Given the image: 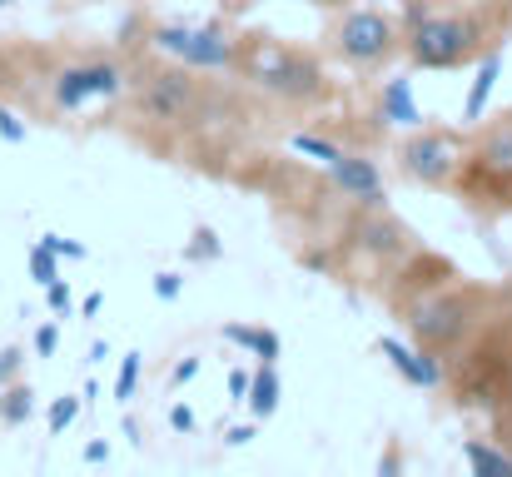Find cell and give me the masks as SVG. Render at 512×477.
Returning <instances> with one entry per match:
<instances>
[{"label":"cell","mask_w":512,"mask_h":477,"mask_svg":"<svg viewBox=\"0 0 512 477\" xmlns=\"http://www.w3.org/2000/svg\"><path fill=\"white\" fill-rule=\"evenodd\" d=\"M458 189L473 209H493V214L512 209V115L493 120L488 130H478L473 155L463 159Z\"/></svg>","instance_id":"obj_3"},{"label":"cell","mask_w":512,"mask_h":477,"mask_svg":"<svg viewBox=\"0 0 512 477\" xmlns=\"http://www.w3.org/2000/svg\"><path fill=\"white\" fill-rule=\"evenodd\" d=\"M254 438H259V418H254V423H244V428H229V433H224V443H229V448H244V443H254Z\"/></svg>","instance_id":"obj_31"},{"label":"cell","mask_w":512,"mask_h":477,"mask_svg":"<svg viewBox=\"0 0 512 477\" xmlns=\"http://www.w3.org/2000/svg\"><path fill=\"white\" fill-rule=\"evenodd\" d=\"M309 5H343V0H309Z\"/></svg>","instance_id":"obj_37"},{"label":"cell","mask_w":512,"mask_h":477,"mask_svg":"<svg viewBox=\"0 0 512 477\" xmlns=\"http://www.w3.org/2000/svg\"><path fill=\"white\" fill-rule=\"evenodd\" d=\"M0 393H5V383H0Z\"/></svg>","instance_id":"obj_39"},{"label":"cell","mask_w":512,"mask_h":477,"mask_svg":"<svg viewBox=\"0 0 512 477\" xmlns=\"http://www.w3.org/2000/svg\"><path fill=\"white\" fill-rule=\"evenodd\" d=\"M170 428H174V433H194V408L174 403V408H170Z\"/></svg>","instance_id":"obj_32"},{"label":"cell","mask_w":512,"mask_h":477,"mask_svg":"<svg viewBox=\"0 0 512 477\" xmlns=\"http://www.w3.org/2000/svg\"><path fill=\"white\" fill-rule=\"evenodd\" d=\"M25 135H30V130H25V120H20L15 110H5V105H0V140H5V145H25Z\"/></svg>","instance_id":"obj_24"},{"label":"cell","mask_w":512,"mask_h":477,"mask_svg":"<svg viewBox=\"0 0 512 477\" xmlns=\"http://www.w3.org/2000/svg\"><path fill=\"white\" fill-rule=\"evenodd\" d=\"M45 304H50V314H70V289H65V279L45 284Z\"/></svg>","instance_id":"obj_27"},{"label":"cell","mask_w":512,"mask_h":477,"mask_svg":"<svg viewBox=\"0 0 512 477\" xmlns=\"http://www.w3.org/2000/svg\"><path fill=\"white\" fill-rule=\"evenodd\" d=\"M358 244H363V254H373V259H403V254H413V229H408L403 219H393L388 209H373V214L358 224Z\"/></svg>","instance_id":"obj_12"},{"label":"cell","mask_w":512,"mask_h":477,"mask_svg":"<svg viewBox=\"0 0 512 477\" xmlns=\"http://www.w3.org/2000/svg\"><path fill=\"white\" fill-rule=\"evenodd\" d=\"M334 55L353 70H383L398 50H403V25L378 10V5H358V10H343L334 35H329Z\"/></svg>","instance_id":"obj_4"},{"label":"cell","mask_w":512,"mask_h":477,"mask_svg":"<svg viewBox=\"0 0 512 477\" xmlns=\"http://www.w3.org/2000/svg\"><path fill=\"white\" fill-rule=\"evenodd\" d=\"M155 50L174 55L189 70H209V75L239 65V40L219 20H204V25H160L155 30Z\"/></svg>","instance_id":"obj_7"},{"label":"cell","mask_w":512,"mask_h":477,"mask_svg":"<svg viewBox=\"0 0 512 477\" xmlns=\"http://www.w3.org/2000/svg\"><path fill=\"white\" fill-rule=\"evenodd\" d=\"M403 50H408L413 70H458V65L478 60L483 50H493V40H488V20L478 10H423V5H408Z\"/></svg>","instance_id":"obj_1"},{"label":"cell","mask_w":512,"mask_h":477,"mask_svg":"<svg viewBox=\"0 0 512 477\" xmlns=\"http://www.w3.org/2000/svg\"><path fill=\"white\" fill-rule=\"evenodd\" d=\"M194 105H199V85L189 65H155L135 85V110L150 125H179L194 115Z\"/></svg>","instance_id":"obj_8"},{"label":"cell","mask_w":512,"mask_h":477,"mask_svg":"<svg viewBox=\"0 0 512 477\" xmlns=\"http://www.w3.org/2000/svg\"><path fill=\"white\" fill-rule=\"evenodd\" d=\"M194 373H199V358H179V363H174V373H170V383L174 388H184Z\"/></svg>","instance_id":"obj_33"},{"label":"cell","mask_w":512,"mask_h":477,"mask_svg":"<svg viewBox=\"0 0 512 477\" xmlns=\"http://www.w3.org/2000/svg\"><path fill=\"white\" fill-rule=\"evenodd\" d=\"M30 413H35V393L25 383H5V393H0V423L5 428H25Z\"/></svg>","instance_id":"obj_18"},{"label":"cell","mask_w":512,"mask_h":477,"mask_svg":"<svg viewBox=\"0 0 512 477\" xmlns=\"http://www.w3.org/2000/svg\"><path fill=\"white\" fill-rule=\"evenodd\" d=\"M25 269H30V279L45 289V284H55V279H60V254H55V249H45V244H30Z\"/></svg>","instance_id":"obj_20"},{"label":"cell","mask_w":512,"mask_h":477,"mask_svg":"<svg viewBox=\"0 0 512 477\" xmlns=\"http://www.w3.org/2000/svg\"><path fill=\"white\" fill-rule=\"evenodd\" d=\"M55 348H60V328H55V323H40V328H35V353L50 358Z\"/></svg>","instance_id":"obj_28"},{"label":"cell","mask_w":512,"mask_h":477,"mask_svg":"<svg viewBox=\"0 0 512 477\" xmlns=\"http://www.w3.org/2000/svg\"><path fill=\"white\" fill-rule=\"evenodd\" d=\"M135 393H140V353H125V363H120V373H115V398L130 403Z\"/></svg>","instance_id":"obj_23"},{"label":"cell","mask_w":512,"mask_h":477,"mask_svg":"<svg viewBox=\"0 0 512 477\" xmlns=\"http://www.w3.org/2000/svg\"><path fill=\"white\" fill-rule=\"evenodd\" d=\"M40 244H45V249H55L60 259H85V244H75V239H65V234H45Z\"/></svg>","instance_id":"obj_25"},{"label":"cell","mask_w":512,"mask_h":477,"mask_svg":"<svg viewBox=\"0 0 512 477\" xmlns=\"http://www.w3.org/2000/svg\"><path fill=\"white\" fill-rule=\"evenodd\" d=\"M483 304H488V294H483V289H448V294L423 299V304L408 314V328H413L418 348L453 353V348H458V343H468V338H473V328L483 323Z\"/></svg>","instance_id":"obj_5"},{"label":"cell","mask_w":512,"mask_h":477,"mask_svg":"<svg viewBox=\"0 0 512 477\" xmlns=\"http://www.w3.org/2000/svg\"><path fill=\"white\" fill-rule=\"evenodd\" d=\"M219 338H224V343L249 348L259 363H279V358H284V338H279L274 328H259V323H224V328H219Z\"/></svg>","instance_id":"obj_15"},{"label":"cell","mask_w":512,"mask_h":477,"mask_svg":"<svg viewBox=\"0 0 512 477\" xmlns=\"http://www.w3.org/2000/svg\"><path fill=\"white\" fill-rule=\"evenodd\" d=\"M249 378H254V373H244V368H229V378H224V388H229V403H244V398H249Z\"/></svg>","instance_id":"obj_29"},{"label":"cell","mask_w":512,"mask_h":477,"mask_svg":"<svg viewBox=\"0 0 512 477\" xmlns=\"http://www.w3.org/2000/svg\"><path fill=\"white\" fill-rule=\"evenodd\" d=\"M378 473H383V477H393V473H398V453H383V463H378Z\"/></svg>","instance_id":"obj_36"},{"label":"cell","mask_w":512,"mask_h":477,"mask_svg":"<svg viewBox=\"0 0 512 477\" xmlns=\"http://www.w3.org/2000/svg\"><path fill=\"white\" fill-rule=\"evenodd\" d=\"M184 259H189V264H219V259H224V239H219L209 224H199V229L189 234V244H184Z\"/></svg>","instance_id":"obj_19"},{"label":"cell","mask_w":512,"mask_h":477,"mask_svg":"<svg viewBox=\"0 0 512 477\" xmlns=\"http://www.w3.org/2000/svg\"><path fill=\"white\" fill-rule=\"evenodd\" d=\"M378 353L393 363V373L403 378V383H413V388H443V358L433 353V348H413V343H403V338H378Z\"/></svg>","instance_id":"obj_11"},{"label":"cell","mask_w":512,"mask_h":477,"mask_svg":"<svg viewBox=\"0 0 512 477\" xmlns=\"http://www.w3.org/2000/svg\"><path fill=\"white\" fill-rule=\"evenodd\" d=\"M80 403H85L80 393H65V398H55V403H50V413H45V428H50V438H60V433H65V428L80 418Z\"/></svg>","instance_id":"obj_21"},{"label":"cell","mask_w":512,"mask_h":477,"mask_svg":"<svg viewBox=\"0 0 512 477\" xmlns=\"http://www.w3.org/2000/svg\"><path fill=\"white\" fill-rule=\"evenodd\" d=\"M55 105L60 110H85L90 100H115L125 90V70L115 60H80L55 75Z\"/></svg>","instance_id":"obj_9"},{"label":"cell","mask_w":512,"mask_h":477,"mask_svg":"<svg viewBox=\"0 0 512 477\" xmlns=\"http://www.w3.org/2000/svg\"><path fill=\"white\" fill-rule=\"evenodd\" d=\"M378 120L383 125H398V130H418L423 125V110L413 100V80H388L383 95H378Z\"/></svg>","instance_id":"obj_14"},{"label":"cell","mask_w":512,"mask_h":477,"mask_svg":"<svg viewBox=\"0 0 512 477\" xmlns=\"http://www.w3.org/2000/svg\"><path fill=\"white\" fill-rule=\"evenodd\" d=\"M498 75H503V50L493 45V50H483V55H478V75H473L468 100H463V125H468V130H473V125H483V110H488V100H493Z\"/></svg>","instance_id":"obj_13"},{"label":"cell","mask_w":512,"mask_h":477,"mask_svg":"<svg viewBox=\"0 0 512 477\" xmlns=\"http://www.w3.org/2000/svg\"><path fill=\"white\" fill-rule=\"evenodd\" d=\"M289 145H294L299 155L319 159V164H334V159L343 155V145H339V140H329V135H294Z\"/></svg>","instance_id":"obj_22"},{"label":"cell","mask_w":512,"mask_h":477,"mask_svg":"<svg viewBox=\"0 0 512 477\" xmlns=\"http://www.w3.org/2000/svg\"><path fill=\"white\" fill-rule=\"evenodd\" d=\"M150 289H155V299L174 304V299H179V289H184V279H179V274H155V284H150Z\"/></svg>","instance_id":"obj_30"},{"label":"cell","mask_w":512,"mask_h":477,"mask_svg":"<svg viewBox=\"0 0 512 477\" xmlns=\"http://www.w3.org/2000/svg\"><path fill=\"white\" fill-rule=\"evenodd\" d=\"M5 5H15V0H0V10H5Z\"/></svg>","instance_id":"obj_38"},{"label":"cell","mask_w":512,"mask_h":477,"mask_svg":"<svg viewBox=\"0 0 512 477\" xmlns=\"http://www.w3.org/2000/svg\"><path fill=\"white\" fill-rule=\"evenodd\" d=\"M20 358H25V353H20L15 343L0 348V383H15V378H20Z\"/></svg>","instance_id":"obj_26"},{"label":"cell","mask_w":512,"mask_h":477,"mask_svg":"<svg viewBox=\"0 0 512 477\" xmlns=\"http://www.w3.org/2000/svg\"><path fill=\"white\" fill-rule=\"evenodd\" d=\"M463 458H468V468H473L478 477H512V453L493 448V443L468 438V443H463Z\"/></svg>","instance_id":"obj_17"},{"label":"cell","mask_w":512,"mask_h":477,"mask_svg":"<svg viewBox=\"0 0 512 477\" xmlns=\"http://www.w3.org/2000/svg\"><path fill=\"white\" fill-rule=\"evenodd\" d=\"M249 413L264 423V418H274L279 413V403H284V383H279V363H259L254 368V378H249Z\"/></svg>","instance_id":"obj_16"},{"label":"cell","mask_w":512,"mask_h":477,"mask_svg":"<svg viewBox=\"0 0 512 477\" xmlns=\"http://www.w3.org/2000/svg\"><path fill=\"white\" fill-rule=\"evenodd\" d=\"M100 309H105V299H100V294H90V299L80 304V314H85V318H95V314H100Z\"/></svg>","instance_id":"obj_35"},{"label":"cell","mask_w":512,"mask_h":477,"mask_svg":"<svg viewBox=\"0 0 512 477\" xmlns=\"http://www.w3.org/2000/svg\"><path fill=\"white\" fill-rule=\"evenodd\" d=\"M239 60L249 65V80L284 100V105H319L329 95V80H324V65L309 55V50H294V45H254V55H244L239 45Z\"/></svg>","instance_id":"obj_2"},{"label":"cell","mask_w":512,"mask_h":477,"mask_svg":"<svg viewBox=\"0 0 512 477\" xmlns=\"http://www.w3.org/2000/svg\"><path fill=\"white\" fill-rule=\"evenodd\" d=\"M463 145L458 135L448 130H413L403 145H398V174L418 189H453L458 174H463Z\"/></svg>","instance_id":"obj_6"},{"label":"cell","mask_w":512,"mask_h":477,"mask_svg":"<svg viewBox=\"0 0 512 477\" xmlns=\"http://www.w3.org/2000/svg\"><path fill=\"white\" fill-rule=\"evenodd\" d=\"M329 184L339 189L343 199H353V204H363V209H383V174H378V164L363 155H348L343 150L334 164H329Z\"/></svg>","instance_id":"obj_10"},{"label":"cell","mask_w":512,"mask_h":477,"mask_svg":"<svg viewBox=\"0 0 512 477\" xmlns=\"http://www.w3.org/2000/svg\"><path fill=\"white\" fill-rule=\"evenodd\" d=\"M105 458H110V443H90L85 448V463H105Z\"/></svg>","instance_id":"obj_34"}]
</instances>
